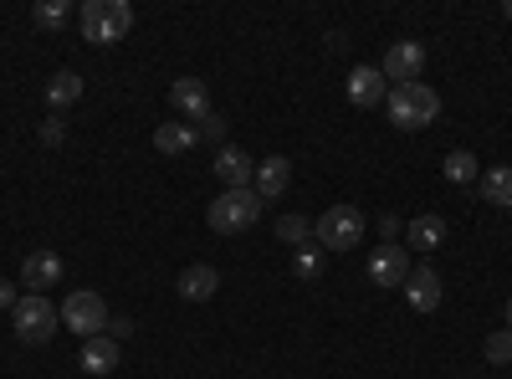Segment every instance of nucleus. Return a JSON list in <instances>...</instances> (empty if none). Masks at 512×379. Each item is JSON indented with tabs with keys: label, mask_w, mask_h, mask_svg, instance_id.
<instances>
[{
	"label": "nucleus",
	"mask_w": 512,
	"mask_h": 379,
	"mask_svg": "<svg viewBox=\"0 0 512 379\" xmlns=\"http://www.w3.org/2000/svg\"><path fill=\"white\" fill-rule=\"evenodd\" d=\"M384 113H390V123L405 129V134L431 129V123L441 118V93L431 88V82H400V88H390V98H384Z\"/></svg>",
	"instance_id": "1"
},
{
	"label": "nucleus",
	"mask_w": 512,
	"mask_h": 379,
	"mask_svg": "<svg viewBox=\"0 0 512 379\" xmlns=\"http://www.w3.org/2000/svg\"><path fill=\"white\" fill-rule=\"evenodd\" d=\"M82 36L93 41V47H113V41H123L128 31H134V6L128 0H82Z\"/></svg>",
	"instance_id": "2"
},
{
	"label": "nucleus",
	"mask_w": 512,
	"mask_h": 379,
	"mask_svg": "<svg viewBox=\"0 0 512 379\" xmlns=\"http://www.w3.org/2000/svg\"><path fill=\"white\" fill-rule=\"evenodd\" d=\"M256 216H262V195L256 190H221L205 210V226L216 236H241L256 226Z\"/></svg>",
	"instance_id": "3"
},
{
	"label": "nucleus",
	"mask_w": 512,
	"mask_h": 379,
	"mask_svg": "<svg viewBox=\"0 0 512 379\" xmlns=\"http://www.w3.org/2000/svg\"><path fill=\"white\" fill-rule=\"evenodd\" d=\"M364 231H369V221H364L359 205H328L323 216L313 221V241L323 251H354L364 241Z\"/></svg>",
	"instance_id": "4"
},
{
	"label": "nucleus",
	"mask_w": 512,
	"mask_h": 379,
	"mask_svg": "<svg viewBox=\"0 0 512 379\" xmlns=\"http://www.w3.org/2000/svg\"><path fill=\"white\" fill-rule=\"evenodd\" d=\"M11 323H16L21 344H52V333L62 328V308H52L47 292H26V298L11 308Z\"/></svg>",
	"instance_id": "5"
},
{
	"label": "nucleus",
	"mask_w": 512,
	"mask_h": 379,
	"mask_svg": "<svg viewBox=\"0 0 512 379\" xmlns=\"http://www.w3.org/2000/svg\"><path fill=\"white\" fill-rule=\"evenodd\" d=\"M108 303H103V292L93 287H77L67 292V303H62V328H72L77 339H98V333H108Z\"/></svg>",
	"instance_id": "6"
},
{
	"label": "nucleus",
	"mask_w": 512,
	"mask_h": 379,
	"mask_svg": "<svg viewBox=\"0 0 512 379\" xmlns=\"http://www.w3.org/2000/svg\"><path fill=\"white\" fill-rule=\"evenodd\" d=\"M410 267H415V262H410V246L384 241V246L369 251V282H374V287H405Z\"/></svg>",
	"instance_id": "7"
},
{
	"label": "nucleus",
	"mask_w": 512,
	"mask_h": 379,
	"mask_svg": "<svg viewBox=\"0 0 512 379\" xmlns=\"http://www.w3.org/2000/svg\"><path fill=\"white\" fill-rule=\"evenodd\" d=\"M420 67H425V47L420 41H395L390 52H384V62H379V72H384V82H420Z\"/></svg>",
	"instance_id": "8"
},
{
	"label": "nucleus",
	"mask_w": 512,
	"mask_h": 379,
	"mask_svg": "<svg viewBox=\"0 0 512 379\" xmlns=\"http://www.w3.org/2000/svg\"><path fill=\"white\" fill-rule=\"evenodd\" d=\"M216 180H221L226 190H251L256 159H251L246 149H236V144H221V149H216Z\"/></svg>",
	"instance_id": "9"
},
{
	"label": "nucleus",
	"mask_w": 512,
	"mask_h": 379,
	"mask_svg": "<svg viewBox=\"0 0 512 379\" xmlns=\"http://www.w3.org/2000/svg\"><path fill=\"white\" fill-rule=\"evenodd\" d=\"M405 298H410V308L415 313H436L441 308V272L436 267H410V277H405Z\"/></svg>",
	"instance_id": "10"
},
{
	"label": "nucleus",
	"mask_w": 512,
	"mask_h": 379,
	"mask_svg": "<svg viewBox=\"0 0 512 379\" xmlns=\"http://www.w3.org/2000/svg\"><path fill=\"white\" fill-rule=\"evenodd\" d=\"M62 257H57V251L52 246H41V251H31V257L21 262V282L31 287V292H47V287H57L62 282Z\"/></svg>",
	"instance_id": "11"
},
{
	"label": "nucleus",
	"mask_w": 512,
	"mask_h": 379,
	"mask_svg": "<svg viewBox=\"0 0 512 379\" xmlns=\"http://www.w3.org/2000/svg\"><path fill=\"white\" fill-rule=\"evenodd\" d=\"M344 88H349V103H354V108H379L384 98H390V88H384V72H379V67H354Z\"/></svg>",
	"instance_id": "12"
},
{
	"label": "nucleus",
	"mask_w": 512,
	"mask_h": 379,
	"mask_svg": "<svg viewBox=\"0 0 512 379\" xmlns=\"http://www.w3.org/2000/svg\"><path fill=\"white\" fill-rule=\"evenodd\" d=\"M287 185H292V159L272 154V159L256 164V180H251V190L262 195V200H282V195H287Z\"/></svg>",
	"instance_id": "13"
},
{
	"label": "nucleus",
	"mask_w": 512,
	"mask_h": 379,
	"mask_svg": "<svg viewBox=\"0 0 512 379\" xmlns=\"http://www.w3.org/2000/svg\"><path fill=\"white\" fill-rule=\"evenodd\" d=\"M175 287H180V298H185V303H210V298L221 292V272L210 267V262H195V267L180 272Z\"/></svg>",
	"instance_id": "14"
},
{
	"label": "nucleus",
	"mask_w": 512,
	"mask_h": 379,
	"mask_svg": "<svg viewBox=\"0 0 512 379\" xmlns=\"http://www.w3.org/2000/svg\"><path fill=\"white\" fill-rule=\"evenodd\" d=\"M169 103H175V113H185V118H205L210 113V93H205L200 77H175L169 82Z\"/></svg>",
	"instance_id": "15"
},
{
	"label": "nucleus",
	"mask_w": 512,
	"mask_h": 379,
	"mask_svg": "<svg viewBox=\"0 0 512 379\" xmlns=\"http://www.w3.org/2000/svg\"><path fill=\"white\" fill-rule=\"evenodd\" d=\"M123 359V344H113L108 333H98V339H82V369L88 374H113Z\"/></svg>",
	"instance_id": "16"
},
{
	"label": "nucleus",
	"mask_w": 512,
	"mask_h": 379,
	"mask_svg": "<svg viewBox=\"0 0 512 379\" xmlns=\"http://www.w3.org/2000/svg\"><path fill=\"white\" fill-rule=\"evenodd\" d=\"M446 241V216H436V210H420V216L405 226V246H420V251H436Z\"/></svg>",
	"instance_id": "17"
},
{
	"label": "nucleus",
	"mask_w": 512,
	"mask_h": 379,
	"mask_svg": "<svg viewBox=\"0 0 512 379\" xmlns=\"http://www.w3.org/2000/svg\"><path fill=\"white\" fill-rule=\"evenodd\" d=\"M477 190H482V200H487V205L507 210V205H512V164H492V170H482Z\"/></svg>",
	"instance_id": "18"
},
{
	"label": "nucleus",
	"mask_w": 512,
	"mask_h": 379,
	"mask_svg": "<svg viewBox=\"0 0 512 379\" xmlns=\"http://www.w3.org/2000/svg\"><path fill=\"white\" fill-rule=\"evenodd\" d=\"M154 149H159V154H190V149H195V129H190V123L169 118V123H159V129H154Z\"/></svg>",
	"instance_id": "19"
},
{
	"label": "nucleus",
	"mask_w": 512,
	"mask_h": 379,
	"mask_svg": "<svg viewBox=\"0 0 512 379\" xmlns=\"http://www.w3.org/2000/svg\"><path fill=\"white\" fill-rule=\"evenodd\" d=\"M82 98V77L77 72H52L47 82V108H72Z\"/></svg>",
	"instance_id": "20"
},
{
	"label": "nucleus",
	"mask_w": 512,
	"mask_h": 379,
	"mask_svg": "<svg viewBox=\"0 0 512 379\" xmlns=\"http://www.w3.org/2000/svg\"><path fill=\"white\" fill-rule=\"evenodd\" d=\"M441 175H446L451 185H472V180H482V170H477V154L451 149V154H446V164H441Z\"/></svg>",
	"instance_id": "21"
},
{
	"label": "nucleus",
	"mask_w": 512,
	"mask_h": 379,
	"mask_svg": "<svg viewBox=\"0 0 512 379\" xmlns=\"http://www.w3.org/2000/svg\"><path fill=\"white\" fill-rule=\"evenodd\" d=\"M323 262H328V251H323L318 241H308V246L292 251V272L303 277V282H318V277H323Z\"/></svg>",
	"instance_id": "22"
},
{
	"label": "nucleus",
	"mask_w": 512,
	"mask_h": 379,
	"mask_svg": "<svg viewBox=\"0 0 512 379\" xmlns=\"http://www.w3.org/2000/svg\"><path fill=\"white\" fill-rule=\"evenodd\" d=\"M67 16H72L67 0H36V6H31V21H36V26H47V31L67 26Z\"/></svg>",
	"instance_id": "23"
},
{
	"label": "nucleus",
	"mask_w": 512,
	"mask_h": 379,
	"mask_svg": "<svg viewBox=\"0 0 512 379\" xmlns=\"http://www.w3.org/2000/svg\"><path fill=\"white\" fill-rule=\"evenodd\" d=\"M277 236H282L287 246H308V241H313V221L292 210V216H282V221H277Z\"/></svg>",
	"instance_id": "24"
},
{
	"label": "nucleus",
	"mask_w": 512,
	"mask_h": 379,
	"mask_svg": "<svg viewBox=\"0 0 512 379\" xmlns=\"http://www.w3.org/2000/svg\"><path fill=\"white\" fill-rule=\"evenodd\" d=\"M190 129H195V144H221V139H226V129H231V123H226V118H221L216 108H210L205 118H195V123H190Z\"/></svg>",
	"instance_id": "25"
},
{
	"label": "nucleus",
	"mask_w": 512,
	"mask_h": 379,
	"mask_svg": "<svg viewBox=\"0 0 512 379\" xmlns=\"http://www.w3.org/2000/svg\"><path fill=\"white\" fill-rule=\"evenodd\" d=\"M487 359L502 369V364H512V328H492L487 333Z\"/></svg>",
	"instance_id": "26"
},
{
	"label": "nucleus",
	"mask_w": 512,
	"mask_h": 379,
	"mask_svg": "<svg viewBox=\"0 0 512 379\" xmlns=\"http://www.w3.org/2000/svg\"><path fill=\"white\" fill-rule=\"evenodd\" d=\"M36 139H41V144H47V149H57V144L67 139V123H62V118L52 113V118H47V123H41V129H36Z\"/></svg>",
	"instance_id": "27"
},
{
	"label": "nucleus",
	"mask_w": 512,
	"mask_h": 379,
	"mask_svg": "<svg viewBox=\"0 0 512 379\" xmlns=\"http://www.w3.org/2000/svg\"><path fill=\"white\" fill-rule=\"evenodd\" d=\"M134 328H139L134 318H108V339L113 344H128V339H134Z\"/></svg>",
	"instance_id": "28"
},
{
	"label": "nucleus",
	"mask_w": 512,
	"mask_h": 379,
	"mask_svg": "<svg viewBox=\"0 0 512 379\" xmlns=\"http://www.w3.org/2000/svg\"><path fill=\"white\" fill-rule=\"evenodd\" d=\"M400 231H405V226H400V216H379V236H384V241H395Z\"/></svg>",
	"instance_id": "29"
},
{
	"label": "nucleus",
	"mask_w": 512,
	"mask_h": 379,
	"mask_svg": "<svg viewBox=\"0 0 512 379\" xmlns=\"http://www.w3.org/2000/svg\"><path fill=\"white\" fill-rule=\"evenodd\" d=\"M21 298H16V287L6 282V277H0V313H6V308H16Z\"/></svg>",
	"instance_id": "30"
},
{
	"label": "nucleus",
	"mask_w": 512,
	"mask_h": 379,
	"mask_svg": "<svg viewBox=\"0 0 512 379\" xmlns=\"http://www.w3.org/2000/svg\"><path fill=\"white\" fill-rule=\"evenodd\" d=\"M502 16H507V21H512V0H502Z\"/></svg>",
	"instance_id": "31"
},
{
	"label": "nucleus",
	"mask_w": 512,
	"mask_h": 379,
	"mask_svg": "<svg viewBox=\"0 0 512 379\" xmlns=\"http://www.w3.org/2000/svg\"><path fill=\"white\" fill-rule=\"evenodd\" d=\"M507 328H512V298H507Z\"/></svg>",
	"instance_id": "32"
}]
</instances>
